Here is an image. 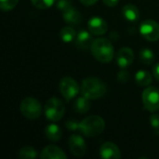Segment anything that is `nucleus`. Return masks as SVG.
<instances>
[{"instance_id": "obj_11", "label": "nucleus", "mask_w": 159, "mask_h": 159, "mask_svg": "<svg viewBox=\"0 0 159 159\" xmlns=\"http://www.w3.org/2000/svg\"><path fill=\"white\" fill-rule=\"evenodd\" d=\"M134 60V52L130 48L124 47L120 48L116 54V63L120 68H127L132 64Z\"/></svg>"}, {"instance_id": "obj_12", "label": "nucleus", "mask_w": 159, "mask_h": 159, "mask_svg": "<svg viewBox=\"0 0 159 159\" xmlns=\"http://www.w3.org/2000/svg\"><path fill=\"white\" fill-rule=\"evenodd\" d=\"M100 155L102 158L104 159H119L121 157V153L118 146L112 142L104 143L101 146Z\"/></svg>"}, {"instance_id": "obj_5", "label": "nucleus", "mask_w": 159, "mask_h": 159, "mask_svg": "<svg viewBox=\"0 0 159 159\" xmlns=\"http://www.w3.org/2000/svg\"><path fill=\"white\" fill-rule=\"evenodd\" d=\"M65 113V107L63 102L56 97H52L48 100L45 106V115L47 118L52 122L61 120Z\"/></svg>"}, {"instance_id": "obj_20", "label": "nucleus", "mask_w": 159, "mask_h": 159, "mask_svg": "<svg viewBox=\"0 0 159 159\" xmlns=\"http://www.w3.org/2000/svg\"><path fill=\"white\" fill-rule=\"evenodd\" d=\"M59 34H60L61 39L64 43L73 42L74 39H75V36H76V33H75V29L73 27H71V26H65V27L61 28Z\"/></svg>"}, {"instance_id": "obj_18", "label": "nucleus", "mask_w": 159, "mask_h": 159, "mask_svg": "<svg viewBox=\"0 0 159 159\" xmlns=\"http://www.w3.org/2000/svg\"><path fill=\"white\" fill-rule=\"evenodd\" d=\"M90 108L89 99L86 98L85 96L77 98L74 102V110L77 114H86Z\"/></svg>"}, {"instance_id": "obj_17", "label": "nucleus", "mask_w": 159, "mask_h": 159, "mask_svg": "<svg viewBox=\"0 0 159 159\" xmlns=\"http://www.w3.org/2000/svg\"><path fill=\"white\" fill-rule=\"evenodd\" d=\"M45 135L48 140L51 142H58L61 139L62 132L60 127L56 124H49L45 129Z\"/></svg>"}, {"instance_id": "obj_15", "label": "nucleus", "mask_w": 159, "mask_h": 159, "mask_svg": "<svg viewBox=\"0 0 159 159\" xmlns=\"http://www.w3.org/2000/svg\"><path fill=\"white\" fill-rule=\"evenodd\" d=\"M62 17H63L64 21L71 25H77L81 22V20H82V15L80 11L77 8H75L73 7L64 10Z\"/></svg>"}, {"instance_id": "obj_26", "label": "nucleus", "mask_w": 159, "mask_h": 159, "mask_svg": "<svg viewBox=\"0 0 159 159\" xmlns=\"http://www.w3.org/2000/svg\"><path fill=\"white\" fill-rule=\"evenodd\" d=\"M56 7L58 9L64 11L72 7V1L71 0H58L56 3Z\"/></svg>"}, {"instance_id": "obj_28", "label": "nucleus", "mask_w": 159, "mask_h": 159, "mask_svg": "<svg viewBox=\"0 0 159 159\" xmlns=\"http://www.w3.org/2000/svg\"><path fill=\"white\" fill-rule=\"evenodd\" d=\"M117 77H118V80L122 83H126L129 81V74L127 70H124V68H122V70L118 73L117 75Z\"/></svg>"}, {"instance_id": "obj_25", "label": "nucleus", "mask_w": 159, "mask_h": 159, "mask_svg": "<svg viewBox=\"0 0 159 159\" xmlns=\"http://www.w3.org/2000/svg\"><path fill=\"white\" fill-rule=\"evenodd\" d=\"M150 124L155 130V133L159 135V115H152L150 116Z\"/></svg>"}, {"instance_id": "obj_8", "label": "nucleus", "mask_w": 159, "mask_h": 159, "mask_svg": "<svg viewBox=\"0 0 159 159\" xmlns=\"http://www.w3.org/2000/svg\"><path fill=\"white\" fill-rule=\"evenodd\" d=\"M142 36L151 42L159 40V23L153 20H145L140 25Z\"/></svg>"}, {"instance_id": "obj_13", "label": "nucleus", "mask_w": 159, "mask_h": 159, "mask_svg": "<svg viewBox=\"0 0 159 159\" xmlns=\"http://www.w3.org/2000/svg\"><path fill=\"white\" fill-rule=\"evenodd\" d=\"M40 157L42 159H66L67 156L61 148L54 145H48L41 151Z\"/></svg>"}, {"instance_id": "obj_9", "label": "nucleus", "mask_w": 159, "mask_h": 159, "mask_svg": "<svg viewBox=\"0 0 159 159\" xmlns=\"http://www.w3.org/2000/svg\"><path fill=\"white\" fill-rule=\"evenodd\" d=\"M68 143H69V148L75 157H81L86 154L87 145L85 140L80 135H76V134L72 135L69 138Z\"/></svg>"}, {"instance_id": "obj_31", "label": "nucleus", "mask_w": 159, "mask_h": 159, "mask_svg": "<svg viewBox=\"0 0 159 159\" xmlns=\"http://www.w3.org/2000/svg\"><path fill=\"white\" fill-rule=\"evenodd\" d=\"M83 5H85V6H92V5H94L98 0H79Z\"/></svg>"}, {"instance_id": "obj_21", "label": "nucleus", "mask_w": 159, "mask_h": 159, "mask_svg": "<svg viewBox=\"0 0 159 159\" xmlns=\"http://www.w3.org/2000/svg\"><path fill=\"white\" fill-rule=\"evenodd\" d=\"M140 60L143 64H152L155 61V53L150 48H143L140 51Z\"/></svg>"}, {"instance_id": "obj_30", "label": "nucleus", "mask_w": 159, "mask_h": 159, "mask_svg": "<svg viewBox=\"0 0 159 159\" xmlns=\"http://www.w3.org/2000/svg\"><path fill=\"white\" fill-rule=\"evenodd\" d=\"M102 1L108 7H116L118 4V0H102Z\"/></svg>"}, {"instance_id": "obj_4", "label": "nucleus", "mask_w": 159, "mask_h": 159, "mask_svg": "<svg viewBox=\"0 0 159 159\" xmlns=\"http://www.w3.org/2000/svg\"><path fill=\"white\" fill-rule=\"evenodd\" d=\"M20 111L21 115L27 119H36L42 114V106L38 100L33 97L24 98L20 104Z\"/></svg>"}, {"instance_id": "obj_6", "label": "nucleus", "mask_w": 159, "mask_h": 159, "mask_svg": "<svg viewBox=\"0 0 159 159\" xmlns=\"http://www.w3.org/2000/svg\"><path fill=\"white\" fill-rule=\"evenodd\" d=\"M59 89L66 102H70L76 97L80 90L78 83L70 76H64L60 80Z\"/></svg>"}, {"instance_id": "obj_10", "label": "nucleus", "mask_w": 159, "mask_h": 159, "mask_svg": "<svg viewBox=\"0 0 159 159\" xmlns=\"http://www.w3.org/2000/svg\"><path fill=\"white\" fill-rule=\"evenodd\" d=\"M88 28L92 34L102 35L107 32L108 25L103 19L98 16H94L88 20Z\"/></svg>"}, {"instance_id": "obj_16", "label": "nucleus", "mask_w": 159, "mask_h": 159, "mask_svg": "<svg viewBox=\"0 0 159 159\" xmlns=\"http://www.w3.org/2000/svg\"><path fill=\"white\" fill-rule=\"evenodd\" d=\"M122 14L124 18L130 22H135L139 20L140 16H141L139 8L135 5H132V4L125 5L122 8Z\"/></svg>"}, {"instance_id": "obj_2", "label": "nucleus", "mask_w": 159, "mask_h": 159, "mask_svg": "<svg viewBox=\"0 0 159 159\" xmlns=\"http://www.w3.org/2000/svg\"><path fill=\"white\" fill-rule=\"evenodd\" d=\"M81 92L83 96L89 100L99 99L106 93V85L100 78L87 77L82 82Z\"/></svg>"}, {"instance_id": "obj_23", "label": "nucleus", "mask_w": 159, "mask_h": 159, "mask_svg": "<svg viewBox=\"0 0 159 159\" xmlns=\"http://www.w3.org/2000/svg\"><path fill=\"white\" fill-rule=\"evenodd\" d=\"M31 2L39 9H47L55 3V0H31Z\"/></svg>"}, {"instance_id": "obj_19", "label": "nucleus", "mask_w": 159, "mask_h": 159, "mask_svg": "<svg viewBox=\"0 0 159 159\" xmlns=\"http://www.w3.org/2000/svg\"><path fill=\"white\" fill-rule=\"evenodd\" d=\"M136 83L141 87H149L153 81L151 74L145 70H139L135 75Z\"/></svg>"}, {"instance_id": "obj_29", "label": "nucleus", "mask_w": 159, "mask_h": 159, "mask_svg": "<svg viewBox=\"0 0 159 159\" xmlns=\"http://www.w3.org/2000/svg\"><path fill=\"white\" fill-rule=\"evenodd\" d=\"M153 74H154V76L159 81V62L156 63L154 65V67H153Z\"/></svg>"}, {"instance_id": "obj_1", "label": "nucleus", "mask_w": 159, "mask_h": 159, "mask_svg": "<svg viewBox=\"0 0 159 159\" xmlns=\"http://www.w3.org/2000/svg\"><path fill=\"white\" fill-rule=\"evenodd\" d=\"M90 50L94 58L102 63L110 62L115 55L114 47L112 43L106 38H97L93 40Z\"/></svg>"}, {"instance_id": "obj_24", "label": "nucleus", "mask_w": 159, "mask_h": 159, "mask_svg": "<svg viewBox=\"0 0 159 159\" xmlns=\"http://www.w3.org/2000/svg\"><path fill=\"white\" fill-rule=\"evenodd\" d=\"M18 2L19 0H0V7L4 11H9L17 6Z\"/></svg>"}, {"instance_id": "obj_22", "label": "nucleus", "mask_w": 159, "mask_h": 159, "mask_svg": "<svg viewBox=\"0 0 159 159\" xmlns=\"http://www.w3.org/2000/svg\"><path fill=\"white\" fill-rule=\"evenodd\" d=\"M36 157V150L30 146H24L19 152V157L21 159H34Z\"/></svg>"}, {"instance_id": "obj_7", "label": "nucleus", "mask_w": 159, "mask_h": 159, "mask_svg": "<svg viewBox=\"0 0 159 159\" xmlns=\"http://www.w3.org/2000/svg\"><path fill=\"white\" fill-rule=\"evenodd\" d=\"M143 102L146 110L155 113L159 110V89L156 87H148L143 92Z\"/></svg>"}, {"instance_id": "obj_3", "label": "nucleus", "mask_w": 159, "mask_h": 159, "mask_svg": "<svg viewBox=\"0 0 159 159\" xmlns=\"http://www.w3.org/2000/svg\"><path fill=\"white\" fill-rule=\"evenodd\" d=\"M105 128L104 120L99 116H89L80 121L79 131L87 137L93 138L100 135Z\"/></svg>"}, {"instance_id": "obj_27", "label": "nucleus", "mask_w": 159, "mask_h": 159, "mask_svg": "<svg viewBox=\"0 0 159 159\" xmlns=\"http://www.w3.org/2000/svg\"><path fill=\"white\" fill-rule=\"evenodd\" d=\"M65 127L71 131H77L80 129V122H78L75 119H71L66 122Z\"/></svg>"}, {"instance_id": "obj_14", "label": "nucleus", "mask_w": 159, "mask_h": 159, "mask_svg": "<svg viewBox=\"0 0 159 159\" xmlns=\"http://www.w3.org/2000/svg\"><path fill=\"white\" fill-rule=\"evenodd\" d=\"M75 45L81 48V49H89L91 48L93 39L92 35L90 34V32H88L86 30H80L75 36Z\"/></svg>"}]
</instances>
